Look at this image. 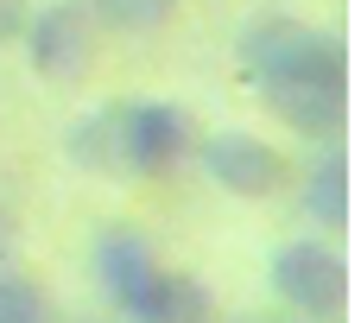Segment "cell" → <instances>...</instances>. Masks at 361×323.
Instances as JSON below:
<instances>
[{
  "label": "cell",
  "instance_id": "9",
  "mask_svg": "<svg viewBox=\"0 0 361 323\" xmlns=\"http://www.w3.org/2000/svg\"><path fill=\"white\" fill-rule=\"evenodd\" d=\"M305 216H317L324 228H349V159L324 152L305 171Z\"/></svg>",
  "mask_w": 361,
  "mask_h": 323
},
{
  "label": "cell",
  "instance_id": "13",
  "mask_svg": "<svg viewBox=\"0 0 361 323\" xmlns=\"http://www.w3.org/2000/svg\"><path fill=\"white\" fill-rule=\"evenodd\" d=\"M13 254H19V222H13V209L0 203V267H13Z\"/></svg>",
  "mask_w": 361,
  "mask_h": 323
},
{
  "label": "cell",
  "instance_id": "12",
  "mask_svg": "<svg viewBox=\"0 0 361 323\" xmlns=\"http://www.w3.org/2000/svg\"><path fill=\"white\" fill-rule=\"evenodd\" d=\"M25 0H0V44H13V38H25Z\"/></svg>",
  "mask_w": 361,
  "mask_h": 323
},
{
  "label": "cell",
  "instance_id": "1",
  "mask_svg": "<svg viewBox=\"0 0 361 323\" xmlns=\"http://www.w3.org/2000/svg\"><path fill=\"white\" fill-rule=\"evenodd\" d=\"M235 57H241L247 83L260 89V102L286 127H298L311 140L343 133V121H349V51L336 32H317V25L267 6L241 25Z\"/></svg>",
  "mask_w": 361,
  "mask_h": 323
},
{
  "label": "cell",
  "instance_id": "11",
  "mask_svg": "<svg viewBox=\"0 0 361 323\" xmlns=\"http://www.w3.org/2000/svg\"><path fill=\"white\" fill-rule=\"evenodd\" d=\"M0 323H51V298L13 267H0Z\"/></svg>",
  "mask_w": 361,
  "mask_h": 323
},
{
  "label": "cell",
  "instance_id": "10",
  "mask_svg": "<svg viewBox=\"0 0 361 323\" xmlns=\"http://www.w3.org/2000/svg\"><path fill=\"white\" fill-rule=\"evenodd\" d=\"M89 13V25H108V32H159L178 19V0H76Z\"/></svg>",
  "mask_w": 361,
  "mask_h": 323
},
{
  "label": "cell",
  "instance_id": "6",
  "mask_svg": "<svg viewBox=\"0 0 361 323\" xmlns=\"http://www.w3.org/2000/svg\"><path fill=\"white\" fill-rule=\"evenodd\" d=\"M197 133L178 102H127V171L133 178H171L190 159Z\"/></svg>",
  "mask_w": 361,
  "mask_h": 323
},
{
  "label": "cell",
  "instance_id": "8",
  "mask_svg": "<svg viewBox=\"0 0 361 323\" xmlns=\"http://www.w3.org/2000/svg\"><path fill=\"white\" fill-rule=\"evenodd\" d=\"M133 323H216V298H209V286H203V279H190V273L165 267L159 292L146 298V311H140Z\"/></svg>",
  "mask_w": 361,
  "mask_h": 323
},
{
  "label": "cell",
  "instance_id": "4",
  "mask_svg": "<svg viewBox=\"0 0 361 323\" xmlns=\"http://www.w3.org/2000/svg\"><path fill=\"white\" fill-rule=\"evenodd\" d=\"M95 279H102L108 305L133 323L146 311V298L159 292L165 260H159V248H152L140 228H102V235H95Z\"/></svg>",
  "mask_w": 361,
  "mask_h": 323
},
{
  "label": "cell",
  "instance_id": "5",
  "mask_svg": "<svg viewBox=\"0 0 361 323\" xmlns=\"http://www.w3.org/2000/svg\"><path fill=\"white\" fill-rule=\"evenodd\" d=\"M25 51L44 83H76L95 63V25L76 0H51L25 19Z\"/></svg>",
  "mask_w": 361,
  "mask_h": 323
},
{
  "label": "cell",
  "instance_id": "2",
  "mask_svg": "<svg viewBox=\"0 0 361 323\" xmlns=\"http://www.w3.org/2000/svg\"><path fill=\"white\" fill-rule=\"evenodd\" d=\"M273 292L305 323H336L349 311V267L324 241H286L273 254Z\"/></svg>",
  "mask_w": 361,
  "mask_h": 323
},
{
  "label": "cell",
  "instance_id": "7",
  "mask_svg": "<svg viewBox=\"0 0 361 323\" xmlns=\"http://www.w3.org/2000/svg\"><path fill=\"white\" fill-rule=\"evenodd\" d=\"M70 159L89 178H133L127 171V102H108L70 127Z\"/></svg>",
  "mask_w": 361,
  "mask_h": 323
},
{
  "label": "cell",
  "instance_id": "3",
  "mask_svg": "<svg viewBox=\"0 0 361 323\" xmlns=\"http://www.w3.org/2000/svg\"><path fill=\"white\" fill-rule=\"evenodd\" d=\"M197 152H203V171H209L228 197H247V203L286 190V178H292V159H286L279 146H267L260 133H241V127L209 133Z\"/></svg>",
  "mask_w": 361,
  "mask_h": 323
}]
</instances>
